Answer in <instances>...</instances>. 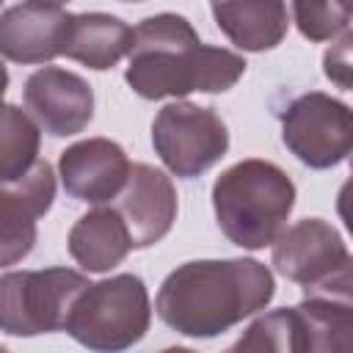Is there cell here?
I'll use <instances>...</instances> for the list:
<instances>
[{"mask_svg": "<svg viewBox=\"0 0 353 353\" xmlns=\"http://www.w3.org/2000/svg\"><path fill=\"white\" fill-rule=\"evenodd\" d=\"M41 130L39 124L19 108H0V182H11L25 176L39 163Z\"/></svg>", "mask_w": 353, "mask_h": 353, "instance_id": "e0dca14e", "label": "cell"}, {"mask_svg": "<svg viewBox=\"0 0 353 353\" xmlns=\"http://www.w3.org/2000/svg\"><path fill=\"white\" fill-rule=\"evenodd\" d=\"M273 295V273L256 259H193L163 279L154 309L176 334L212 339L265 309Z\"/></svg>", "mask_w": 353, "mask_h": 353, "instance_id": "6da1fadb", "label": "cell"}, {"mask_svg": "<svg viewBox=\"0 0 353 353\" xmlns=\"http://www.w3.org/2000/svg\"><path fill=\"white\" fill-rule=\"evenodd\" d=\"M350 287H328L303 292L292 306L303 328L306 353H353V298Z\"/></svg>", "mask_w": 353, "mask_h": 353, "instance_id": "4fadbf2b", "label": "cell"}, {"mask_svg": "<svg viewBox=\"0 0 353 353\" xmlns=\"http://www.w3.org/2000/svg\"><path fill=\"white\" fill-rule=\"evenodd\" d=\"M223 353H306L298 312L284 306L259 314Z\"/></svg>", "mask_w": 353, "mask_h": 353, "instance_id": "ac0fdd59", "label": "cell"}, {"mask_svg": "<svg viewBox=\"0 0 353 353\" xmlns=\"http://www.w3.org/2000/svg\"><path fill=\"white\" fill-rule=\"evenodd\" d=\"M6 88H8V69H6V66H3V61H0V108H3Z\"/></svg>", "mask_w": 353, "mask_h": 353, "instance_id": "7402d4cb", "label": "cell"}, {"mask_svg": "<svg viewBox=\"0 0 353 353\" xmlns=\"http://www.w3.org/2000/svg\"><path fill=\"white\" fill-rule=\"evenodd\" d=\"M127 152L110 138H85L66 146L58 157L63 190L85 204L113 201L130 176Z\"/></svg>", "mask_w": 353, "mask_h": 353, "instance_id": "7c38bea8", "label": "cell"}, {"mask_svg": "<svg viewBox=\"0 0 353 353\" xmlns=\"http://www.w3.org/2000/svg\"><path fill=\"white\" fill-rule=\"evenodd\" d=\"M66 245L72 259L88 273H105L132 251L127 226L113 207H94L80 215L69 229Z\"/></svg>", "mask_w": 353, "mask_h": 353, "instance_id": "9a60e30c", "label": "cell"}, {"mask_svg": "<svg viewBox=\"0 0 353 353\" xmlns=\"http://www.w3.org/2000/svg\"><path fill=\"white\" fill-rule=\"evenodd\" d=\"M350 30H345L342 41L334 44L323 58V72L328 80H334L339 88H350Z\"/></svg>", "mask_w": 353, "mask_h": 353, "instance_id": "44dd1931", "label": "cell"}, {"mask_svg": "<svg viewBox=\"0 0 353 353\" xmlns=\"http://www.w3.org/2000/svg\"><path fill=\"white\" fill-rule=\"evenodd\" d=\"M22 97L28 116L52 138L83 132L94 116V91L88 80L61 66L33 72L25 80Z\"/></svg>", "mask_w": 353, "mask_h": 353, "instance_id": "9c48e42d", "label": "cell"}, {"mask_svg": "<svg viewBox=\"0 0 353 353\" xmlns=\"http://www.w3.org/2000/svg\"><path fill=\"white\" fill-rule=\"evenodd\" d=\"M132 33L124 80L143 99L229 91L248 66L243 55L204 44L182 14L163 11L146 17Z\"/></svg>", "mask_w": 353, "mask_h": 353, "instance_id": "7a4b0ae2", "label": "cell"}, {"mask_svg": "<svg viewBox=\"0 0 353 353\" xmlns=\"http://www.w3.org/2000/svg\"><path fill=\"white\" fill-rule=\"evenodd\" d=\"M284 146L309 168L339 165L353 146L350 108L323 91H306L281 110Z\"/></svg>", "mask_w": 353, "mask_h": 353, "instance_id": "52a82bcc", "label": "cell"}, {"mask_svg": "<svg viewBox=\"0 0 353 353\" xmlns=\"http://www.w3.org/2000/svg\"><path fill=\"white\" fill-rule=\"evenodd\" d=\"M160 353H196V350H190V347H165V350H160Z\"/></svg>", "mask_w": 353, "mask_h": 353, "instance_id": "603a6c76", "label": "cell"}, {"mask_svg": "<svg viewBox=\"0 0 353 353\" xmlns=\"http://www.w3.org/2000/svg\"><path fill=\"white\" fill-rule=\"evenodd\" d=\"M91 281L72 268L11 270L0 276V331L36 336L63 331L74 298Z\"/></svg>", "mask_w": 353, "mask_h": 353, "instance_id": "5b68a950", "label": "cell"}, {"mask_svg": "<svg viewBox=\"0 0 353 353\" xmlns=\"http://www.w3.org/2000/svg\"><path fill=\"white\" fill-rule=\"evenodd\" d=\"M273 268L303 292L353 284L350 251L342 234L323 218H303L273 243Z\"/></svg>", "mask_w": 353, "mask_h": 353, "instance_id": "ba28073f", "label": "cell"}, {"mask_svg": "<svg viewBox=\"0 0 353 353\" xmlns=\"http://www.w3.org/2000/svg\"><path fill=\"white\" fill-rule=\"evenodd\" d=\"M295 207V185L270 160L248 157L229 165L212 185V210L229 243L259 251L273 245Z\"/></svg>", "mask_w": 353, "mask_h": 353, "instance_id": "3957f363", "label": "cell"}, {"mask_svg": "<svg viewBox=\"0 0 353 353\" xmlns=\"http://www.w3.org/2000/svg\"><path fill=\"white\" fill-rule=\"evenodd\" d=\"M36 245V218L0 199V268L22 262Z\"/></svg>", "mask_w": 353, "mask_h": 353, "instance_id": "d6986e66", "label": "cell"}, {"mask_svg": "<svg viewBox=\"0 0 353 353\" xmlns=\"http://www.w3.org/2000/svg\"><path fill=\"white\" fill-rule=\"evenodd\" d=\"M113 210L124 221L132 248H149L160 243L176 221V188L160 168L132 163Z\"/></svg>", "mask_w": 353, "mask_h": 353, "instance_id": "30bf717a", "label": "cell"}, {"mask_svg": "<svg viewBox=\"0 0 353 353\" xmlns=\"http://www.w3.org/2000/svg\"><path fill=\"white\" fill-rule=\"evenodd\" d=\"M152 146L171 174L193 179L226 154L229 130L212 108L171 102L152 121Z\"/></svg>", "mask_w": 353, "mask_h": 353, "instance_id": "8992f818", "label": "cell"}, {"mask_svg": "<svg viewBox=\"0 0 353 353\" xmlns=\"http://www.w3.org/2000/svg\"><path fill=\"white\" fill-rule=\"evenodd\" d=\"M215 25L229 36V41L245 52H265L281 44L290 28L287 6L270 3H212Z\"/></svg>", "mask_w": 353, "mask_h": 353, "instance_id": "2e32d148", "label": "cell"}, {"mask_svg": "<svg viewBox=\"0 0 353 353\" xmlns=\"http://www.w3.org/2000/svg\"><path fill=\"white\" fill-rule=\"evenodd\" d=\"M152 323L149 290L141 276L119 273L88 284L72 303L63 331L91 353H124Z\"/></svg>", "mask_w": 353, "mask_h": 353, "instance_id": "277c9868", "label": "cell"}, {"mask_svg": "<svg viewBox=\"0 0 353 353\" xmlns=\"http://www.w3.org/2000/svg\"><path fill=\"white\" fill-rule=\"evenodd\" d=\"M292 17L309 41H328L347 30L353 8L350 3H292Z\"/></svg>", "mask_w": 353, "mask_h": 353, "instance_id": "ffe728a7", "label": "cell"}, {"mask_svg": "<svg viewBox=\"0 0 353 353\" xmlns=\"http://www.w3.org/2000/svg\"><path fill=\"white\" fill-rule=\"evenodd\" d=\"M0 353H8V350H6V347H3V345H0Z\"/></svg>", "mask_w": 353, "mask_h": 353, "instance_id": "cb8c5ba5", "label": "cell"}, {"mask_svg": "<svg viewBox=\"0 0 353 353\" xmlns=\"http://www.w3.org/2000/svg\"><path fill=\"white\" fill-rule=\"evenodd\" d=\"M132 39L135 33L124 19L102 11H83L72 14L63 55L88 69L105 72L130 55Z\"/></svg>", "mask_w": 353, "mask_h": 353, "instance_id": "5bb4252c", "label": "cell"}, {"mask_svg": "<svg viewBox=\"0 0 353 353\" xmlns=\"http://www.w3.org/2000/svg\"><path fill=\"white\" fill-rule=\"evenodd\" d=\"M72 14L58 3H17L0 14V55L14 63H47L63 55Z\"/></svg>", "mask_w": 353, "mask_h": 353, "instance_id": "8fae6325", "label": "cell"}]
</instances>
